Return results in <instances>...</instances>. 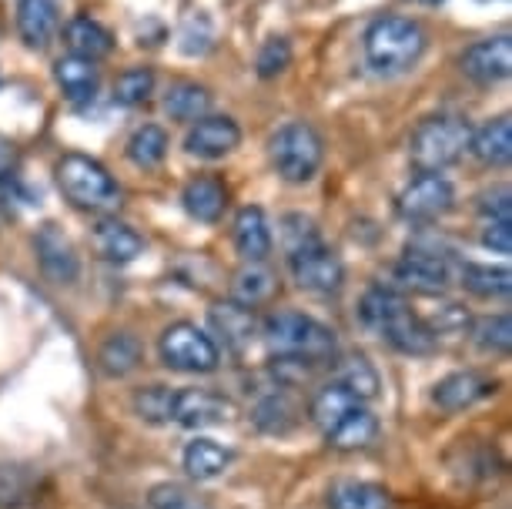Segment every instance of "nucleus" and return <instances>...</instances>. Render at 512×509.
Returning a JSON list of instances; mask_svg holds the SVG:
<instances>
[{"label":"nucleus","instance_id":"obj_5","mask_svg":"<svg viewBox=\"0 0 512 509\" xmlns=\"http://www.w3.org/2000/svg\"><path fill=\"white\" fill-rule=\"evenodd\" d=\"M472 128L469 121L456 118V114H436L425 118L419 128L412 131L409 158L419 175H442L446 168L459 165L462 155L469 151Z\"/></svg>","mask_w":512,"mask_h":509},{"label":"nucleus","instance_id":"obj_25","mask_svg":"<svg viewBox=\"0 0 512 509\" xmlns=\"http://www.w3.org/2000/svg\"><path fill=\"white\" fill-rule=\"evenodd\" d=\"M328 509H392V493L369 479H335L328 489Z\"/></svg>","mask_w":512,"mask_h":509},{"label":"nucleus","instance_id":"obj_22","mask_svg":"<svg viewBox=\"0 0 512 509\" xmlns=\"http://www.w3.org/2000/svg\"><path fill=\"white\" fill-rule=\"evenodd\" d=\"M57 0H21L17 4V31L31 51H44L57 34Z\"/></svg>","mask_w":512,"mask_h":509},{"label":"nucleus","instance_id":"obj_37","mask_svg":"<svg viewBox=\"0 0 512 509\" xmlns=\"http://www.w3.org/2000/svg\"><path fill=\"white\" fill-rule=\"evenodd\" d=\"M472 342L489 355H509L512 349V319L506 312L499 315H482V319L469 322Z\"/></svg>","mask_w":512,"mask_h":509},{"label":"nucleus","instance_id":"obj_41","mask_svg":"<svg viewBox=\"0 0 512 509\" xmlns=\"http://www.w3.org/2000/svg\"><path fill=\"white\" fill-rule=\"evenodd\" d=\"M315 362L308 359H298V355H275L272 366H268V372H272V379L278 382V389H292V386H302V382H308L315 376Z\"/></svg>","mask_w":512,"mask_h":509},{"label":"nucleus","instance_id":"obj_38","mask_svg":"<svg viewBox=\"0 0 512 509\" xmlns=\"http://www.w3.org/2000/svg\"><path fill=\"white\" fill-rule=\"evenodd\" d=\"M154 94V71L151 67H128L114 81V104L121 108H138Z\"/></svg>","mask_w":512,"mask_h":509},{"label":"nucleus","instance_id":"obj_24","mask_svg":"<svg viewBox=\"0 0 512 509\" xmlns=\"http://www.w3.org/2000/svg\"><path fill=\"white\" fill-rule=\"evenodd\" d=\"M64 44L74 57L84 61H101L114 51V37L104 24H98L94 17H71L64 27Z\"/></svg>","mask_w":512,"mask_h":509},{"label":"nucleus","instance_id":"obj_8","mask_svg":"<svg viewBox=\"0 0 512 509\" xmlns=\"http://www.w3.org/2000/svg\"><path fill=\"white\" fill-rule=\"evenodd\" d=\"M456 208V188L442 175H419L402 188L399 215L412 225H429Z\"/></svg>","mask_w":512,"mask_h":509},{"label":"nucleus","instance_id":"obj_26","mask_svg":"<svg viewBox=\"0 0 512 509\" xmlns=\"http://www.w3.org/2000/svg\"><path fill=\"white\" fill-rule=\"evenodd\" d=\"M332 382H335V386H342L349 396L359 399L362 406H365V402H372V399H379V389H382L379 369H375L365 355H345V359L335 366Z\"/></svg>","mask_w":512,"mask_h":509},{"label":"nucleus","instance_id":"obj_29","mask_svg":"<svg viewBox=\"0 0 512 509\" xmlns=\"http://www.w3.org/2000/svg\"><path fill=\"white\" fill-rule=\"evenodd\" d=\"M54 78L61 84L67 101H91L101 84L94 61H84V57H74V54H67L54 64Z\"/></svg>","mask_w":512,"mask_h":509},{"label":"nucleus","instance_id":"obj_36","mask_svg":"<svg viewBox=\"0 0 512 509\" xmlns=\"http://www.w3.org/2000/svg\"><path fill=\"white\" fill-rule=\"evenodd\" d=\"M168 131L161 124H141L138 131L128 138V158L138 168H158L164 158H168Z\"/></svg>","mask_w":512,"mask_h":509},{"label":"nucleus","instance_id":"obj_43","mask_svg":"<svg viewBox=\"0 0 512 509\" xmlns=\"http://www.w3.org/2000/svg\"><path fill=\"white\" fill-rule=\"evenodd\" d=\"M479 211L486 215V222H509L512 215V205H509V188H496V191H486L479 198Z\"/></svg>","mask_w":512,"mask_h":509},{"label":"nucleus","instance_id":"obj_4","mask_svg":"<svg viewBox=\"0 0 512 509\" xmlns=\"http://www.w3.org/2000/svg\"><path fill=\"white\" fill-rule=\"evenodd\" d=\"M262 335H265V342L272 345L275 355H298V359H308V362H315V366L335 359V352H338L335 332L328 329L325 322H318L305 312H292V309L268 315L262 322Z\"/></svg>","mask_w":512,"mask_h":509},{"label":"nucleus","instance_id":"obj_44","mask_svg":"<svg viewBox=\"0 0 512 509\" xmlns=\"http://www.w3.org/2000/svg\"><path fill=\"white\" fill-rule=\"evenodd\" d=\"M482 245L496 255L512 252V222H486L482 225Z\"/></svg>","mask_w":512,"mask_h":509},{"label":"nucleus","instance_id":"obj_12","mask_svg":"<svg viewBox=\"0 0 512 509\" xmlns=\"http://www.w3.org/2000/svg\"><path fill=\"white\" fill-rule=\"evenodd\" d=\"M235 419V402L225 392L215 389H178L175 396V419L185 429H208V426H225Z\"/></svg>","mask_w":512,"mask_h":509},{"label":"nucleus","instance_id":"obj_21","mask_svg":"<svg viewBox=\"0 0 512 509\" xmlns=\"http://www.w3.org/2000/svg\"><path fill=\"white\" fill-rule=\"evenodd\" d=\"M181 463H185V473L191 479H198V483H211V479L228 473V466L235 463V453H231L225 443H218V439L198 436L185 446Z\"/></svg>","mask_w":512,"mask_h":509},{"label":"nucleus","instance_id":"obj_17","mask_svg":"<svg viewBox=\"0 0 512 509\" xmlns=\"http://www.w3.org/2000/svg\"><path fill=\"white\" fill-rule=\"evenodd\" d=\"M235 252L245 258L248 265H262L272 255V225H268L265 211L258 205H245L235 215Z\"/></svg>","mask_w":512,"mask_h":509},{"label":"nucleus","instance_id":"obj_27","mask_svg":"<svg viewBox=\"0 0 512 509\" xmlns=\"http://www.w3.org/2000/svg\"><path fill=\"white\" fill-rule=\"evenodd\" d=\"M251 426L265 436H288L298 426V406L285 392H268L251 406Z\"/></svg>","mask_w":512,"mask_h":509},{"label":"nucleus","instance_id":"obj_32","mask_svg":"<svg viewBox=\"0 0 512 509\" xmlns=\"http://www.w3.org/2000/svg\"><path fill=\"white\" fill-rule=\"evenodd\" d=\"M208 111H211V94L208 88H201L195 81L171 84L168 94H164V114H168L171 121L195 124L198 118H205Z\"/></svg>","mask_w":512,"mask_h":509},{"label":"nucleus","instance_id":"obj_16","mask_svg":"<svg viewBox=\"0 0 512 509\" xmlns=\"http://www.w3.org/2000/svg\"><path fill=\"white\" fill-rule=\"evenodd\" d=\"M489 396H496V379L482 376L476 369L452 372V376L439 379L436 389H432V402H436L442 412H466Z\"/></svg>","mask_w":512,"mask_h":509},{"label":"nucleus","instance_id":"obj_33","mask_svg":"<svg viewBox=\"0 0 512 509\" xmlns=\"http://www.w3.org/2000/svg\"><path fill=\"white\" fill-rule=\"evenodd\" d=\"M175 396H178V389L161 386V382L141 386L131 399L134 416L141 422H148V426H168V422L175 419Z\"/></svg>","mask_w":512,"mask_h":509},{"label":"nucleus","instance_id":"obj_15","mask_svg":"<svg viewBox=\"0 0 512 509\" xmlns=\"http://www.w3.org/2000/svg\"><path fill=\"white\" fill-rule=\"evenodd\" d=\"M208 329H211V339H215L218 349L225 345L228 352L238 355V352L248 349L251 339H255L258 319L248 305L228 299V302H215L208 309Z\"/></svg>","mask_w":512,"mask_h":509},{"label":"nucleus","instance_id":"obj_45","mask_svg":"<svg viewBox=\"0 0 512 509\" xmlns=\"http://www.w3.org/2000/svg\"><path fill=\"white\" fill-rule=\"evenodd\" d=\"M208 47H211V24H208L201 34L191 31V21H188L185 27H181V51H185V54H191V57H195V54H205Z\"/></svg>","mask_w":512,"mask_h":509},{"label":"nucleus","instance_id":"obj_47","mask_svg":"<svg viewBox=\"0 0 512 509\" xmlns=\"http://www.w3.org/2000/svg\"><path fill=\"white\" fill-rule=\"evenodd\" d=\"M422 4H439V0H422Z\"/></svg>","mask_w":512,"mask_h":509},{"label":"nucleus","instance_id":"obj_35","mask_svg":"<svg viewBox=\"0 0 512 509\" xmlns=\"http://www.w3.org/2000/svg\"><path fill=\"white\" fill-rule=\"evenodd\" d=\"M275 288H278V282H275V275L265 268V262L262 265H245L235 275V282H231V299L248 305V309H255V305L272 302Z\"/></svg>","mask_w":512,"mask_h":509},{"label":"nucleus","instance_id":"obj_23","mask_svg":"<svg viewBox=\"0 0 512 509\" xmlns=\"http://www.w3.org/2000/svg\"><path fill=\"white\" fill-rule=\"evenodd\" d=\"M469 151L479 165L486 168H506L512 158V124L509 118H492L482 124L479 131H472Z\"/></svg>","mask_w":512,"mask_h":509},{"label":"nucleus","instance_id":"obj_42","mask_svg":"<svg viewBox=\"0 0 512 509\" xmlns=\"http://www.w3.org/2000/svg\"><path fill=\"white\" fill-rule=\"evenodd\" d=\"M288 64H292V44H288L285 37H268L255 61L258 78H278Z\"/></svg>","mask_w":512,"mask_h":509},{"label":"nucleus","instance_id":"obj_6","mask_svg":"<svg viewBox=\"0 0 512 509\" xmlns=\"http://www.w3.org/2000/svg\"><path fill=\"white\" fill-rule=\"evenodd\" d=\"M268 161H272L275 175L288 181V185H305L322 168L325 144L312 124L288 121L268 138Z\"/></svg>","mask_w":512,"mask_h":509},{"label":"nucleus","instance_id":"obj_34","mask_svg":"<svg viewBox=\"0 0 512 509\" xmlns=\"http://www.w3.org/2000/svg\"><path fill=\"white\" fill-rule=\"evenodd\" d=\"M355 406H362V402L355 399V396H349V392H345L342 386L328 382V386H322L312 396V406H308V419H312L322 432H328L338 419L349 416Z\"/></svg>","mask_w":512,"mask_h":509},{"label":"nucleus","instance_id":"obj_9","mask_svg":"<svg viewBox=\"0 0 512 509\" xmlns=\"http://www.w3.org/2000/svg\"><path fill=\"white\" fill-rule=\"evenodd\" d=\"M395 285L415 295H442L456 282V268L446 255L425 252V248H409L392 268Z\"/></svg>","mask_w":512,"mask_h":509},{"label":"nucleus","instance_id":"obj_10","mask_svg":"<svg viewBox=\"0 0 512 509\" xmlns=\"http://www.w3.org/2000/svg\"><path fill=\"white\" fill-rule=\"evenodd\" d=\"M288 272H292V282L302 288V292H312V295H332L345 285L342 258L325 242L288 255Z\"/></svg>","mask_w":512,"mask_h":509},{"label":"nucleus","instance_id":"obj_28","mask_svg":"<svg viewBox=\"0 0 512 509\" xmlns=\"http://www.w3.org/2000/svg\"><path fill=\"white\" fill-rule=\"evenodd\" d=\"M141 366V342L131 332H111L98 349V369L108 379H124Z\"/></svg>","mask_w":512,"mask_h":509},{"label":"nucleus","instance_id":"obj_30","mask_svg":"<svg viewBox=\"0 0 512 509\" xmlns=\"http://www.w3.org/2000/svg\"><path fill=\"white\" fill-rule=\"evenodd\" d=\"M41 493V476L31 466L0 463V509H24Z\"/></svg>","mask_w":512,"mask_h":509},{"label":"nucleus","instance_id":"obj_20","mask_svg":"<svg viewBox=\"0 0 512 509\" xmlns=\"http://www.w3.org/2000/svg\"><path fill=\"white\" fill-rule=\"evenodd\" d=\"M375 439H379V419L365 406H355L349 416H342L325 432V443L335 453H359V449H369Z\"/></svg>","mask_w":512,"mask_h":509},{"label":"nucleus","instance_id":"obj_3","mask_svg":"<svg viewBox=\"0 0 512 509\" xmlns=\"http://www.w3.org/2000/svg\"><path fill=\"white\" fill-rule=\"evenodd\" d=\"M57 188L74 208L94 211V215H114L121 208V188L111 178V171L88 155H64L54 165Z\"/></svg>","mask_w":512,"mask_h":509},{"label":"nucleus","instance_id":"obj_46","mask_svg":"<svg viewBox=\"0 0 512 509\" xmlns=\"http://www.w3.org/2000/svg\"><path fill=\"white\" fill-rule=\"evenodd\" d=\"M11 175H14V148L0 138V181L11 178Z\"/></svg>","mask_w":512,"mask_h":509},{"label":"nucleus","instance_id":"obj_31","mask_svg":"<svg viewBox=\"0 0 512 509\" xmlns=\"http://www.w3.org/2000/svg\"><path fill=\"white\" fill-rule=\"evenodd\" d=\"M459 282L466 285V292H472L476 299H506L512 292V272L506 265H462L459 268Z\"/></svg>","mask_w":512,"mask_h":509},{"label":"nucleus","instance_id":"obj_13","mask_svg":"<svg viewBox=\"0 0 512 509\" xmlns=\"http://www.w3.org/2000/svg\"><path fill=\"white\" fill-rule=\"evenodd\" d=\"M34 252H37V265H41L47 282H54V285L77 282V275H81V258H77L74 242L57 225H44L41 232L34 235Z\"/></svg>","mask_w":512,"mask_h":509},{"label":"nucleus","instance_id":"obj_11","mask_svg":"<svg viewBox=\"0 0 512 509\" xmlns=\"http://www.w3.org/2000/svg\"><path fill=\"white\" fill-rule=\"evenodd\" d=\"M238 144H241V128L228 114H205V118H198L185 134V151L191 158H201V161L228 158Z\"/></svg>","mask_w":512,"mask_h":509},{"label":"nucleus","instance_id":"obj_18","mask_svg":"<svg viewBox=\"0 0 512 509\" xmlns=\"http://www.w3.org/2000/svg\"><path fill=\"white\" fill-rule=\"evenodd\" d=\"M91 245H94V252H98V258H104V262H111V265H128L144 252V238L134 232L131 225L118 222V218H101L91 235Z\"/></svg>","mask_w":512,"mask_h":509},{"label":"nucleus","instance_id":"obj_7","mask_svg":"<svg viewBox=\"0 0 512 509\" xmlns=\"http://www.w3.org/2000/svg\"><path fill=\"white\" fill-rule=\"evenodd\" d=\"M158 352L164 366L175 372H188V376H208L221 362V349L215 339L205 329H198L195 322L168 325L158 339Z\"/></svg>","mask_w":512,"mask_h":509},{"label":"nucleus","instance_id":"obj_19","mask_svg":"<svg viewBox=\"0 0 512 509\" xmlns=\"http://www.w3.org/2000/svg\"><path fill=\"white\" fill-rule=\"evenodd\" d=\"M181 205H185V211L195 222L215 225L228 208V185L215 175H198L181 191Z\"/></svg>","mask_w":512,"mask_h":509},{"label":"nucleus","instance_id":"obj_39","mask_svg":"<svg viewBox=\"0 0 512 509\" xmlns=\"http://www.w3.org/2000/svg\"><path fill=\"white\" fill-rule=\"evenodd\" d=\"M151 509H211L208 499H201L195 489H188L185 483H158L148 493Z\"/></svg>","mask_w":512,"mask_h":509},{"label":"nucleus","instance_id":"obj_14","mask_svg":"<svg viewBox=\"0 0 512 509\" xmlns=\"http://www.w3.org/2000/svg\"><path fill=\"white\" fill-rule=\"evenodd\" d=\"M459 67L472 84H482V88L506 81L509 71H512V41L506 34L476 41L466 54L459 57Z\"/></svg>","mask_w":512,"mask_h":509},{"label":"nucleus","instance_id":"obj_40","mask_svg":"<svg viewBox=\"0 0 512 509\" xmlns=\"http://www.w3.org/2000/svg\"><path fill=\"white\" fill-rule=\"evenodd\" d=\"M322 242V235H318V228L312 218L305 215H285L282 218V245H285V255H295L302 252V248H312Z\"/></svg>","mask_w":512,"mask_h":509},{"label":"nucleus","instance_id":"obj_1","mask_svg":"<svg viewBox=\"0 0 512 509\" xmlns=\"http://www.w3.org/2000/svg\"><path fill=\"white\" fill-rule=\"evenodd\" d=\"M359 322L372 335H382L395 352L402 355H432L439 339L425 325L419 312L409 309L399 288L392 285H372L359 299Z\"/></svg>","mask_w":512,"mask_h":509},{"label":"nucleus","instance_id":"obj_2","mask_svg":"<svg viewBox=\"0 0 512 509\" xmlns=\"http://www.w3.org/2000/svg\"><path fill=\"white\" fill-rule=\"evenodd\" d=\"M425 31L419 21L402 14H382L365 27V61L382 78H395L419 64Z\"/></svg>","mask_w":512,"mask_h":509}]
</instances>
